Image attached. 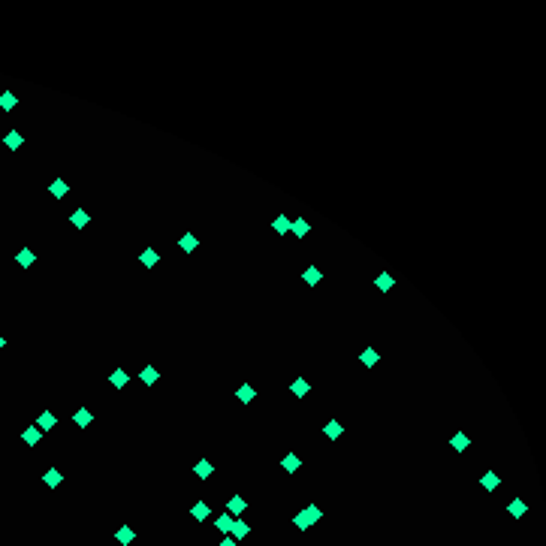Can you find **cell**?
Segmentation results:
<instances>
[{
    "instance_id": "6da1fadb",
    "label": "cell",
    "mask_w": 546,
    "mask_h": 546,
    "mask_svg": "<svg viewBox=\"0 0 546 546\" xmlns=\"http://www.w3.org/2000/svg\"><path fill=\"white\" fill-rule=\"evenodd\" d=\"M323 519V510L317 507V504H308L305 510H299V513L293 516V525L299 528V531H308V528L314 525V522H320Z\"/></svg>"
},
{
    "instance_id": "7a4b0ae2",
    "label": "cell",
    "mask_w": 546,
    "mask_h": 546,
    "mask_svg": "<svg viewBox=\"0 0 546 546\" xmlns=\"http://www.w3.org/2000/svg\"><path fill=\"white\" fill-rule=\"evenodd\" d=\"M33 426H37L40 432H51V429L58 426V416L51 414V411H43V414L37 416V422H33Z\"/></svg>"
},
{
    "instance_id": "3957f363",
    "label": "cell",
    "mask_w": 546,
    "mask_h": 546,
    "mask_svg": "<svg viewBox=\"0 0 546 546\" xmlns=\"http://www.w3.org/2000/svg\"><path fill=\"white\" fill-rule=\"evenodd\" d=\"M311 233V223L305 220V218H296V220H290V236H296V239H305Z\"/></svg>"
},
{
    "instance_id": "277c9868",
    "label": "cell",
    "mask_w": 546,
    "mask_h": 546,
    "mask_svg": "<svg viewBox=\"0 0 546 546\" xmlns=\"http://www.w3.org/2000/svg\"><path fill=\"white\" fill-rule=\"evenodd\" d=\"M244 510H248V501H244L241 495H233L230 501H226V513H230V516H241Z\"/></svg>"
},
{
    "instance_id": "5b68a950",
    "label": "cell",
    "mask_w": 546,
    "mask_h": 546,
    "mask_svg": "<svg viewBox=\"0 0 546 546\" xmlns=\"http://www.w3.org/2000/svg\"><path fill=\"white\" fill-rule=\"evenodd\" d=\"M69 223H73L76 230H85V226H91V215H87L85 208H76L73 215H69Z\"/></svg>"
},
{
    "instance_id": "8992f818",
    "label": "cell",
    "mask_w": 546,
    "mask_h": 546,
    "mask_svg": "<svg viewBox=\"0 0 546 546\" xmlns=\"http://www.w3.org/2000/svg\"><path fill=\"white\" fill-rule=\"evenodd\" d=\"M251 534V525L248 522H241V519H233V528H230V537L233 540H244Z\"/></svg>"
},
{
    "instance_id": "52a82bcc",
    "label": "cell",
    "mask_w": 546,
    "mask_h": 546,
    "mask_svg": "<svg viewBox=\"0 0 546 546\" xmlns=\"http://www.w3.org/2000/svg\"><path fill=\"white\" fill-rule=\"evenodd\" d=\"M66 193H69V184H66L64 178H55V181L48 184V197H55V199H64Z\"/></svg>"
},
{
    "instance_id": "ba28073f",
    "label": "cell",
    "mask_w": 546,
    "mask_h": 546,
    "mask_svg": "<svg viewBox=\"0 0 546 546\" xmlns=\"http://www.w3.org/2000/svg\"><path fill=\"white\" fill-rule=\"evenodd\" d=\"M323 435L329 437V441H338V437L344 435V426H341V422H338V419H329V422H326V426H323Z\"/></svg>"
},
{
    "instance_id": "9c48e42d",
    "label": "cell",
    "mask_w": 546,
    "mask_h": 546,
    "mask_svg": "<svg viewBox=\"0 0 546 546\" xmlns=\"http://www.w3.org/2000/svg\"><path fill=\"white\" fill-rule=\"evenodd\" d=\"M109 383L115 386V390H124V386L130 383V377H127V371H124V368H112V374H109Z\"/></svg>"
},
{
    "instance_id": "30bf717a",
    "label": "cell",
    "mask_w": 546,
    "mask_h": 546,
    "mask_svg": "<svg viewBox=\"0 0 546 546\" xmlns=\"http://www.w3.org/2000/svg\"><path fill=\"white\" fill-rule=\"evenodd\" d=\"M3 145H6L9 151H19V148L24 145V136H22L19 130H9V133L3 136Z\"/></svg>"
},
{
    "instance_id": "8fae6325",
    "label": "cell",
    "mask_w": 546,
    "mask_h": 546,
    "mask_svg": "<svg viewBox=\"0 0 546 546\" xmlns=\"http://www.w3.org/2000/svg\"><path fill=\"white\" fill-rule=\"evenodd\" d=\"M374 287H377L380 293H390V290L395 287V278H393L390 272H380V275L374 278Z\"/></svg>"
},
{
    "instance_id": "7c38bea8",
    "label": "cell",
    "mask_w": 546,
    "mask_h": 546,
    "mask_svg": "<svg viewBox=\"0 0 546 546\" xmlns=\"http://www.w3.org/2000/svg\"><path fill=\"white\" fill-rule=\"evenodd\" d=\"M290 393H293L296 398H305V395L311 393V383H308L305 377H296V380L290 383Z\"/></svg>"
},
{
    "instance_id": "4fadbf2b",
    "label": "cell",
    "mask_w": 546,
    "mask_h": 546,
    "mask_svg": "<svg viewBox=\"0 0 546 546\" xmlns=\"http://www.w3.org/2000/svg\"><path fill=\"white\" fill-rule=\"evenodd\" d=\"M22 441H24L27 447H37V444L43 441V432H40L37 426H27V429L22 432Z\"/></svg>"
},
{
    "instance_id": "5bb4252c",
    "label": "cell",
    "mask_w": 546,
    "mask_h": 546,
    "mask_svg": "<svg viewBox=\"0 0 546 546\" xmlns=\"http://www.w3.org/2000/svg\"><path fill=\"white\" fill-rule=\"evenodd\" d=\"M450 447H453L456 453H465V450L471 447V437H468L465 432H456V435L450 437Z\"/></svg>"
},
{
    "instance_id": "9a60e30c",
    "label": "cell",
    "mask_w": 546,
    "mask_h": 546,
    "mask_svg": "<svg viewBox=\"0 0 546 546\" xmlns=\"http://www.w3.org/2000/svg\"><path fill=\"white\" fill-rule=\"evenodd\" d=\"M43 483H45L48 489H58V486L64 483V474H61L58 468H48V471L43 474Z\"/></svg>"
},
{
    "instance_id": "2e32d148",
    "label": "cell",
    "mask_w": 546,
    "mask_h": 546,
    "mask_svg": "<svg viewBox=\"0 0 546 546\" xmlns=\"http://www.w3.org/2000/svg\"><path fill=\"white\" fill-rule=\"evenodd\" d=\"M359 362H362L365 368H374V365L380 362V353H377V350H374V347H365V350H362V353H359Z\"/></svg>"
},
{
    "instance_id": "e0dca14e",
    "label": "cell",
    "mask_w": 546,
    "mask_h": 546,
    "mask_svg": "<svg viewBox=\"0 0 546 546\" xmlns=\"http://www.w3.org/2000/svg\"><path fill=\"white\" fill-rule=\"evenodd\" d=\"M236 398H239L241 404H251V401L257 398V390H254V386H251V383H241V386H239V390H236Z\"/></svg>"
},
{
    "instance_id": "ac0fdd59",
    "label": "cell",
    "mask_w": 546,
    "mask_h": 546,
    "mask_svg": "<svg viewBox=\"0 0 546 546\" xmlns=\"http://www.w3.org/2000/svg\"><path fill=\"white\" fill-rule=\"evenodd\" d=\"M507 513H510V516H513V519H522V516L528 513V504H525L522 498H513V501H510V504H507Z\"/></svg>"
},
{
    "instance_id": "d6986e66",
    "label": "cell",
    "mask_w": 546,
    "mask_h": 546,
    "mask_svg": "<svg viewBox=\"0 0 546 546\" xmlns=\"http://www.w3.org/2000/svg\"><path fill=\"white\" fill-rule=\"evenodd\" d=\"M139 262H142V266H145V269H154V266H157V262H160V254H157L154 248H145L142 254H139Z\"/></svg>"
},
{
    "instance_id": "ffe728a7",
    "label": "cell",
    "mask_w": 546,
    "mask_h": 546,
    "mask_svg": "<svg viewBox=\"0 0 546 546\" xmlns=\"http://www.w3.org/2000/svg\"><path fill=\"white\" fill-rule=\"evenodd\" d=\"M139 380H142L145 386H154L157 380H160V371H157V368H154V365H145V368H142V371H139Z\"/></svg>"
},
{
    "instance_id": "44dd1931",
    "label": "cell",
    "mask_w": 546,
    "mask_h": 546,
    "mask_svg": "<svg viewBox=\"0 0 546 546\" xmlns=\"http://www.w3.org/2000/svg\"><path fill=\"white\" fill-rule=\"evenodd\" d=\"M193 474H197V477H199V480H208V477H211V474H215V465H211L208 459H199L197 465H193Z\"/></svg>"
},
{
    "instance_id": "7402d4cb",
    "label": "cell",
    "mask_w": 546,
    "mask_h": 546,
    "mask_svg": "<svg viewBox=\"0 0 546 546\" xmlns=\"http://www.w3.org/2000/svg\"><path fill=\"white\" fill-rule=\"evenodd\" d=\"M302 281H305L308 287H317V284H320V281H323V272L317 269V266H308V269L302 272Z\"/></svg>"
},
{
    "instance_id": "603a6c76",
    "label": "cell",
    "mask_w": 546,
    "mask_h": 546,
    "mask_svg": "<svg viewBox=\"0 0 546 546\" xmlns=\"http://www.w3.org/2000/svg\"><path fill=\"white\" fill-rule=\"evenodd\" d=\"M190 516H193V519H199V522H205V519H211V507H208L205 501H199V504H193V507H190Z\"/></svg>"
},
{
    "instance_id": "cb8c5ba5",
    "label": "cell",
    "mask_w": 546,
    "mask_h": 546,
    "mask_svg": "<svg viewBox=\"0 0 546 546\" xmlns=\"http://www.w3.org/2000/svg\"><path fill=\"white\" fill-rule=\"evenodd\" d=\"M215 528H218L220 534H230V528H233V516L226 513V510H223V513H218V516H215Z\"/></svg>"
},
{
    "instance_id": "d4e9b609",
    "label": "cell",
    "mask_w": 546,
    "mask_h": 546,
    "mask_svg": "<svg viewBox=\"0 0 546 546\" xmlns=\"http://www.w3.org/2000/svg\"><path fill=\"white\" fill-rule=\"evenodd\" d=\"M197 244H199V239L193 236V233H184V236L178 239V248H181L184 254H193V251H197Z\"/></svg>"
},
{
    "instance_id": "484cf974",
    "label": "cell",
    "mask_w": 546,
    "mask_h": 546,
    "mask_svg": "<svg viewBox=\"0 0 546 546\" xmlns=\"http://www.w3.org/2000/svg\"><path fill=\"white\" fill-rule=\"evenodd\" d=\"M480 486H483L486 492H495V489L501 486V477H498V474H492V471H486L483 477H480Z\"/></svg>"
},
{
    "instance_id": "4316f807",
    "label": "cell",
    "mask_w": 546,
    "mask_h": 546,
    "mask_svg": "<svg viewBox=\"0 0 546 546\" xmlns=\"http://www.w3.org/2000/svg\"><path fill=\"white\" fill-rule=\"evenodd\" d=\"M115 540H118V543H124V546H130V543L136 540V531H133L130 525H121L118 531H115Z\"/></svg>"
},
{
    "instance_id": "83f0119b",
    "label": "cell",
    "mask_w": 546,
    "mask_h": 546,
    "mask_svg": "<svg viewBox=\"0 0 546 546\" xmlns=\"http://www.w3.org/2000/svg\"><path fill=\"white\" fill-rule=\"evenodd\" d=\"M281 468H284L287 474H293V471H299V468H302V459H299L296 453H287L284 459H281Z\"/></svg>"
},
{
    "instance_id": "f1b7e54d",
    "label": "cell",
    "mask_w": 546,
    "mask_h": 546,
    "mask_svg": "<svg viewBox=\"0 0 546 546\" xmlns=\"http://www.w3.org/2000/svg\"><path fill=\"white\" fill-rule=\"evenodd\" d=\"M73 422H76V426H82V429H87V426L94 422V414L87 411V408H79V411L73 414Z\"/></svg>"
},
{
    "instance_id": "f546056e",
    "label": "cell",
    "mask_w": 546,
    "mask_h": 546,
    "mask_svg": "<svg viewBox=\"0 0 546 546\" xmlns=\"http://www.w3.org/2000/svg\"><path fill=\"white\" fill-rule=\"evenodd\" d=\"M272 230H275L278 236H287V233H290V218H287V215H278V218L272 220Z\"/></svg>"
},
{
    "instance_id": "4dcf8cb0",
    "label": "cell",
    "mask_w": 546,
    "mask_h": 546,
    "mask_svg": "<svg viewBox=\"0 0 546 546\" xmlns=\"http://www.w3.org/2000/svg\"><path fill=\"white\" fill-rule=\"evenodd\" d=\"M15 260H19V266H22V269H30L33 262H37V257H33V251H30V248H22Z\"/></svg>"
},
{
    "instance_id": "1f68e13d",
    "label": "cell",
    "mask_w": 546,
    "mask_h": 546,
    "mask_svg": "<svg viewBox=\"0 0 546 546\" xmlns=\"http://www.w3.org/2000/svg\"><path fill=\"white\" fill-rule=\"evenodd\" d=\"M15 106H19V97H15L12 91H3V94H0V109H6V112H12Z\"/></svg>"
},
{
    "instance_id": "d6a6232c",
    "label": "cell",
    "mask_w": 546,
    "mask_h": 546,
    "mask_svg": "<svg viewBox=\"0 0 546 546\" xmlns=\"http://www.w3.org/2000/svg\"><path fill=\"white\" fill-rule=\"evenodd\" d=\"M218 546H239V540H233V537H230V534H223V540H220V543H218Z\"/></svg>"
},
{
    "instance_id": "836d02e7",
    "label": "cell",
    "mask_w": 546,
    "mask_h": 546,
    "mask_svg": "<svg viewBox=\"0 0 546 546\" xmlns=\"http://www.w3.org/2000/svg\"><path fill=\"white\" fill-rule=\"evenodd\" d=\"M3 347H6V338H3V335H0V350H3Z\"/></svg>"
}]
</instances>
